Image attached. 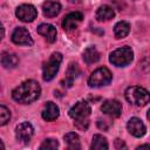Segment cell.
Returning <instances> with one entry per match:
<instances>
[{"mask_svg":"<svg viewBox=\"0 0 150 150\" xmlns=\"http://www.w3.org/2000/svg\"><path fill=\"white\" fill-rule=\"evenodd\" d=\"M132 59H134L132 49L128 46L115 49L114 52L110 53L109 56V61L116 67H125L129 63H131Z\"/></svg>","mask_w":150,"mask_h":150,"instance_id":"cell-4","label":"cell"},{"mask_svg":"<svg viewBox=\"0 0 150 150\" xmlns=\"http://www.w3.org/2000/svg\"><path fill=\"white\" fill-rule=\"evenodd\" d=\"M40 94H41L40 84L34 80H27L13 89L12 97L14 101L19 103L28 104L36 101L40 97Z\"/></svg>","mask_w":150,"mask_h":150,"instance_id":"cell-1","label":"cell"},{"mask_svg":"<svg viewBox=\"0 0 150 150\" xmlns=\"http://www.w3.org/2000/svg\"><path fill=\"white\" fill-rule=\"evenodd\" d=\"M9 120H11V111L4 104H1L0 105V124L5 125Z\"/></svg>","mask_w":150,"mask_h":150,"instance_id":"cell-23","label":"cell"},{"mask_svg":"<svg viewBox=\"0 0 150 150\" xmlns=\"http://www.w3.org/2000/svg\"><path fill=\"white\" fill-rule=\"evenodd\" d=\"M83 60L87 64H91V63H95L100 60V54L97 52V49L94 47V46H90L88 47L84 52H83Z\"/></svg>","mask_w":150,"mask_h":150,"instance_id":"cell-19","label":"cell"},{"mask_svg":"<svg viewBox=\"0 0 150 150\" xmlns=\"http://www.w3.org/2000/svg\"><path fill=\"white\" fill-rule=\"evenodd\" d=\"M146 116H148V120L150 121V109H149V111H148V115H146Z\"/></svg>","mask_w":150,"mask_h":150,"instance_id":"cell-26","label":"cell"},{"mask_svg":"<svg viewBox=\"0 0 150 150\" xmlns=\"http://www.w3.org/2000/svg\"><path fill=\"white\" fill-rule=\"evenodd\" d=\"M57 146H59L57 141H55V139H53V138H48V139H45V141H43V143L40 145V149H41V150H45V149L52 150V149H56Z\"/></svg>","mask_w":150,"mask_h":150,"instance_id":"cell-24","label":"cell"},{"mask_svg":"<svg viewBox=\"0 0 150 150\" xmlns=\"http://www.w3.org/2000/svg\"><path fill=\"white\" fill-rule=\"evenodd\" d=\"M15 15L23 22H32L36 15H38V11L33 5L29 4H23L20 5L16 11H15Z\"/></svg>","mask_w":150,"mask_h":150,"instance_id":"cell-7","label":"cell"},{"mask_svg":"<svg viewBox=\"0 0 150 150\" xmlns=\"http://www.w3.org/2000/svg\"><path fill=\"white\" fill-rule=\"evenodd\" d=\"M127 101L135 107H144L150 101V93L139 86H132L125 90Z\"/></svg>","mask_w":150,"mask_h":150,"instance_id":"cell-3","label":"cell"},{"mask_svg":"<svg viewBox=\"0 0 150 150\" xmlns=\"http://www.w3.org/2000/svg\"><path fill=\"white\" fill-rule=\"evenodd\" d=\"M33 134H34V128L29 122H22L15 129L16 139L22 143H28L33 137Z\"/></svg>","mask_w":150,"mask_h":150,"instance_id":"cell-9","label":"cell"},{"mask_svg":"<svg viewBox=\"0 0 150 150\" xmlns=\"http://www.w3.org/2000/svg\"><path fill=\"white\" fill-rule=\"evenodd\" d=\"M61 11V5L57 1L54 0H47L46 2H43L42 5V12L45 14V16L48 18H54Z\"/></svg>","mask_w":150,"mask_h":150,"instance_id":"cell-15","label":"cell"},{"mask_svg":"<svg viewBox=\"0 0 150 150\" xmlns=\"http://www.w3.org/2000/svg\"><path fill=\"white\" fill-rule=\"evenodd\" d=\"M91 149H95V150H105L109 148L108 145V141L105 137H103L102 135H94L93 137V141H91V145H90Z\"/></svg>","mask_w":150,"mask_h":150,"instance_id":"cell-21","label":"cell"},{"mask_svg":"<svg viewBox=\"0 0 150 150\" xmlns=\"http://www.w3.org/2000/svg\"><path fill=\"white\" fill-rule=\"evenodd\" d=\"M64 143L67 144V146L71 150L75 149H80L81 148V143H80V137L75 132H68L64 135Z\"/></svg>","mask_w":150,"mask_h":150,"instance_id":"cell-20","label":"cell"},{"mask_svg":"<svg viewBox=\"0 0 150 150\" xmlns=\"http://www.w3.org/2000/svg\"><path fill=\"white\" fill-rule=\"evenodd\" d=\"M59 114H60V110H59V107L53 103V102H47L42 112H41V116L45 121L47 122H50V121H54L59 117Z\"/></svg>","mask_w":150,"mask_h":150,"instance_id":"cell-14","label":"cell"},{"mask_svg":"<svg viewBox=\"0 0 150 150\" xmlns=\"http://www.w3.org/2000/svg\"><path fill=\"white\" fill-rule=\"evenodd\" d=\"M115 16V12L112 9V7L108 6V5H103L101 7H98V9L96 11V19L98 21H108L110 19H112Z\"/></svg>","mask_w":150,"mask_h":150,"instance_id":"cell-16","label":"cell"},{"mask_svg":"<svg viewBox=\"0 0 150 150\" xmlns=\"http://www.w3.org/2000/svg\"><path fill=\"white\" fill-rule=\"evenodd\" d=\"M111 80H112L111 71L107 67H101L91 73V75L88 79V86L91 88H98L109 84Z\"/></svg>","mask_w":150,"mask_h":150,"instance_id":"cell-5","label":"cell"},{"mask_svg":"<svg viewBox=\"0 0 150 150\" xmlns=\"http://www.w3.org/2000/svg\"><path fill=\"white\" fill-rule=\"evenodd\" d=\"M12 41L19 46H32L33 39L25 27H18L12 33Z\"/></svg>","mask_w":150,"mask_h":150,"instance_id":"cell-8","label":"cell"},{"mask_svg":"<svg viewBox=\"0 0 150 150\" xmlns=\"http://www.w3.org/2000/svg\"><path fill=\"white\" fill-rule=\"evenodd\" d=\"M80 73L79 70V67L76 63H70V66L68 67L67 69V74H66V83H67V87H71L75 77L77 76V74Z\"/></svg>","mask_w":150,"mask_h":150,"instance_id":"cell-22","label":"cell"},{"mask_svg":"<svg viewBox=\"0 0 150 150\" xmlns=\"http://www.w3.org/2000/svg\"><path fill=\"white\" fill-rule=\"evenodd\" d=\"M82 19H83V14L81 12H71L64 16V19L62 21V28L66 32L74 30L81 23Z\"/></svg>","mask_w":150,"mask_h":150,"instance_id":"cell-10","label":"cell"},{"mask_svg":"<svg viewBox=\"0 0 150 150\" xmlns=\"http://www.w3.org/2000/svg\"><path fill=\"white\" fill-rule=\"evenodd\" d=\"M137 149H149V150H150V145H149V144H143V145L137 146Z\"/></svg>","mask_w":150,"mask_h":150,"instance_id":"cell-25","label":"cell"},{"mask_svg":"<svg viewBox=\"0 0 150 150\" xmlns=\"http://www.w3.org/2000/svg\"><path fill=\"white\" fill-rule=\"evenodd\" d=\"M18 63H19V59L15 54L8 52H4L1 54V64L5 68H14L18 66Z\"/></svg>","mask_w":150,"mask_h":150,"instance_id":"cell-18","label":"cell"},{"mask_svg":"<svg viewBox=\"0 0 150 150\" xmlns=\"http://www.w3.org/2000/svg\"><path fill=\"white\" fill-rule=\"evenodd\" d=\"M127 128H128V131L135 136V137H142L145 135V131H146V128L144 125V123L138 118V117H132L128 121V124H127Z\"/></svg>","mask_w":150,"mask_h":150,"instance_id":"cell-11","label":"cell"},{"mask_svg":"<svg viewBox=\"0 0 150 150\" xmlns=\"http://www.w3.org/2000/svg\"><path fill=\"white\" fill-rule=\"evenodd\" d=\"M69 1H70V2H79L80 0H69Z\"/></svg>","mask_w":150,"mask_h":150,"instance_id":"cell-27","label":"cell"},{"mask_svg":"<svg viewBox=\"0 0 150 150\" xmlns=\"http://www.w3.org/2000/svg\"><path fill=\"white\" fill-rule=\"evenodd\" d=\"M101 110L105 115H109L111 117H118L122 112V104L117 100H107L102 104Z\"/></svg>","mask_w":150,"mask_h":150,"instance_id":"cell-12","label":"cell"},{"mask_svg":"<svg viewBox=\"0 0 150 150\" xmlns=\"http://www.w3.org/2000/svg\"><path fill=\"white\" fill-rule=\"evenodd\" d=\"M38 33L40 35H42L50 43H53L56 40V35H57L56 28L50 23H41L38 27Z\"/></svg>","mask_w":150,"mask_h":150,"instance_id":"cell-13","label":"cell"},{"mask_svg":"<svg viewBox=\"0 0 150 150\" xmlns=\"http://www.w3.org/2000/svg\"><path fill=\"white\" fill-rule=\"evenodd\" d=\"M61 62H62V55L60 53H53L48 59V61L42 67V79L45 81L53 80L59 71Z\"/></svg>","mask_w":150,"mask_h":150,"instance_id":"cell-6","label":"cell"},{"mask_svg":"<svg viewBox=\"0 0 150 150\" xmlns=\"http://www.w3.org/2000/svg\"><path fill=\"white\" fill-rule=\"evenodd\" d=\"M130 32V25L127 21H118L114 27V34L116 39H123L125 38Z\"/></svg>","mask_w":150,"mask_h":150,"instance_id":"cell-17","label":"cell"},{"mask_svg":"<svg viewBox=\"0 0 150 150\" xmlns=\"http://www.w3.org/2000/svg\"><path fill=\"white\" fill-rule=\"evenodd\" d=\"M91 112V108L87 101L76 102L69 110V116L75 121L74 124L76 128L84 130L89 125V116Z\"/></svg>","mask_w":150,"mask_h":150,"instance_id":"cell-2","label":"cell"}]
</instances>
